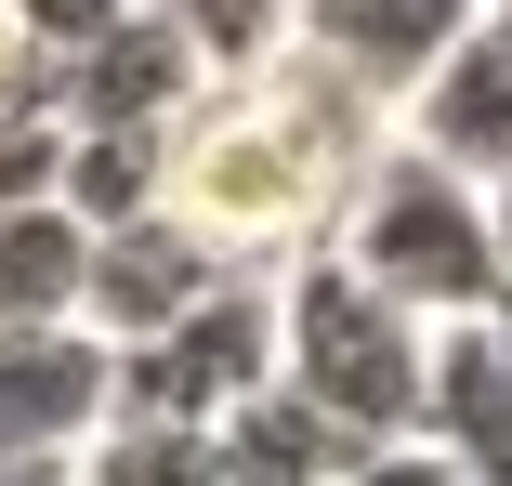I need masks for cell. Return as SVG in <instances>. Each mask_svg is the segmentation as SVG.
<instances>
[{"label": "cell", "instance_id": "obj_1", "mask_svg": "<svg viewBox=\"0 0 512 486\" xmlns=\"http://www.w3.org/2000/svg\"><path fill=\"white\" fill-rule=\"evenodd\" d=\"M368 158H381V119L276 40L263 66H224L158 132V224H184L224 276H289L302 250H329Z\"/></svg>", "mask_w": 512, "mask_h": 486}, {"label": "cell", "instance_id": "obj_2", "mask_svg": "<svg viewBox=\"0 0 512 486\" xmlns=\"http://www.w3.org/2000/svg\"><path fill=\"white\" fill-rule=\"evenodd\" d=\"M329 263L355 289H381L394 316H421V329H473V316H499V289H512L499 250H486V184H460L407 132H381V158L355 171V198L329 224Z\"/></svg>", "mask_w": 512, "mask_h": 486}, {"label": "cell", "instance_id": "obj_3", "mask_svg": "<svg viewBox=\"0 0 512 486\" xmlns=\"http://www.w3.org/2000/svg\"><path fill=\"white\" fill-rule=\"evenodd\" d=\"M421 316H394L381 289H355L329 250H302L276 276V395L342 434V447H394L421 434Z\"/></svg>", "mask_w": 512, "mask_h": 486}, {"label": "cell", "instance_id": "obj_4", "mask_svg": "<svg viewBox=\"0 0 512 486\" xmlns=\"http://www.w3.org/2000/svg\"><path fill=\"white\" fill-rule=\"evenodd\" d=\"M106 381H119V434L211 447L250 395H276V276H224L211 303H184L158 342L106 355Z\"/></svg>", "mask_w": 512, "mask_h": 486}, {"label": "cell", "instance_id": "obj_5", "mask_svg": "<svg viewBox=\"0 0 512 486\" xmlns=\"http://www.w3.org/2000/svg\"><path fill=\"white\" fill-rule=\"evenodd\" d=\"M473 27H486V0H289V53L329 66L381 132L434 92V66H447Z\"/></svg>", "mask_w": 512, "mask_h": 486}, {"label": "cell", "instance_id": "obj_6", "mask_svg": "<svg viewBox=\"0 0 512 486\" xmlns=\"http://www.w3.org/2000/svg\"><path fill=\"white\" fill-rule=\"evenodd\" d=\"M197 92H211V66H197L171 27H145V14H119L106 40H79L66 66H53V92L40 106L79 132V145H158Z\"/></svg>", "mask_w": 512, "mask_h": 486}, {"label": "cell", "instance_id": "obj_7", "mask_svg": "<svg viewBox=\"0 0 512 486\" xmlns=\"http://www.w3.org/2000/svg\"><path fill=\"white\" fill-rule=\"evenodd\" d=\"M119 421L92 329H0V460H79Z\"/></svg>", "mask_w": 512, "mask_h": 486}, {"label": "cell", "instance_id": "obj_8", "mask_svg": "<svg viewBox=\"0 0 512 486\" xmlns=\"http://www.w3.org/2000/svg\"><path fill=\"white\" fill-rule=\"evenodd\" d=\"M224 289V263L197 250L184 224H158V211H132V224H106L92 237V276H79V329L106 342V355H132V342H158L184 303H211Z\"/></svg>", "mask_w": 512, "mask_h": 486}, {"label": "cell", "instance_id": "obj_9", "mask_svg": "<svg viewBox=\"0 0 512 486\" xmlns=\"http://www.w3.org/2000/svg\"><path fill=\"white\" fill-rule=\"evenodd\" d=\"M421 158H447L460 184H499L512 171V0H486V27L434 66V92L394 119Z\"/></svg>", "mask_w": 512, "mask_h": 486}, {"label": "cell", "instance_id": "obj_10", "mask_svg": "<svg viewBox=\"0 0 512 486\" xmlns=\"http://www.w3.org/2000/svg\"><path fill=\"white\" fill-rule=\"evenodd\" d=\"M421 447H447L473 486H512V368H499L486 316L421 342Z\"/></svg>", "mask_w": 512, "mask_h": 486}, {"label": "cell", "instance_id": "obj_11", "mask_svg": "<svg viewBox=\"0 0 512 486\" xmlns=\"http://www.w3.org/2000/svg\"><path fill=\"white\" fill-rule=\"evenodd\" d=\"M342 434H316V421H302L289 395H250L211 447H197V473H211V486H342Z\"/></svg>", "mask_w": 512, "mask_h": 486}, {"label": "cell", "instance_id": "obj_12", "mask_svg": "<svg viewBox=\"0 0 512 486\" xmlns=\"http://www.w3.org/2000/svg\"><path fill=\"white\" fill-rule=\"evenodd\" d=\"M79 276H92V237L53 198L0 211V329H79Z\"/></svg>", "mask_w": 512, "mask_h": 486}, {"label": "cell", "instance_id": "obj_13", "mask_svg": "<svg viewBox=\"0 0 512 486\" xmlns=\"http://www.w3.org/2000/svg\"><path fill=\"white\" fill-rule=\"evenodd\" d=\"M119 14H145V27H171L197 66H263L276 40H289V0H119Z\"/></svg>", "mask_w": 512, "mask_h": 486}, {"label": "cell", "instance_id": "obj_14", "mask_svg": "<svg viewBox=\"0 0 512 486\" xmlns=\"http://www.w3.org/2000/svg\"><path fill=\"white\" fill-rule=\"evenodd\" d=\"M79 486H211V473H197L184 434H119V421H106V434L79 447Z\"/></svg>", "mask_w": 512, "mask_h": 486}, {"label": "cell", "instance_id": "obj_15", "mask_svg": "<svg viewBox=\"0 0 512 486\" xmlns=\"http://www.w3.org/2000/svg\"><path fill=\"white\" fill-rule=\"evenodd\" d=\"M53 184H66V119H53V106L0 119V211H40Z\"/></svg>", "mask_w": 512, "mask_h": 486}, {"label": "cell", "instance_id": "obj_16", "mask_svg": "<svg viewBox=\"0 0 512 486\" xmlns=\"http://www.w3.org/2000/svg\"><path fill=\"white\" fill-rule=\"evenodd\" d=\"M342 486H473V473H460L447 447H421V434H394V447H355Z\"/></svg>", "mask_w": 512, "mask_h": 486}, {"label": "cell", "instance_id": "obj_17", "mask_svg": "<svg viewBox=\"0 0 512 486\" xmlns=\"http://www.w3.org/2000/svg\"><path fill=\"white\" fill-rule=\"evenodd\" d=\"M40 92H53V53L27 40V14H14V0H0V119H27Z\"/></svg>", "mask_w": 512, "mask_h": 486}, {"label": "cell", "instance_id": "obj_18", "mask_svg": "<svg viewBox=\"0 0 512 486\" xmlns=\"http://www.w3.org/2000/svg\"><path fill=\"white\" fill-rule=\"evenodd\" d=\"M486 250H499V276H512V171L486 184Z\"/></svg>", "mask_w": 512, "mask_h": 486}, {"label": "cell", "instance_id": "obj_19", "mask_svg": "<svg viewBox=\"0 0 512 486\" xmlns=\"http://www.w3.org/2000/svg\"><path fill=\"white\" fill-rule=\"evenodd\" d=\"M0 486H79V460H0Z\"/></svg>", "mask_w": 512, "mask_h": 486}, {"label": "cell", "instance_id": "obj_20", "mask_svg": "<svg viewBox=\"0 0 512 486\" xmlns=\"http://www.w3.org/2000/svg\"><path fill=\"white\" fill-rule=\"evenodd\" d=\"M486 342H499V368H512V289H499V316H486Z\"/></svg>", "mask_w": 512, "mask_h": 486}]
</instances>
